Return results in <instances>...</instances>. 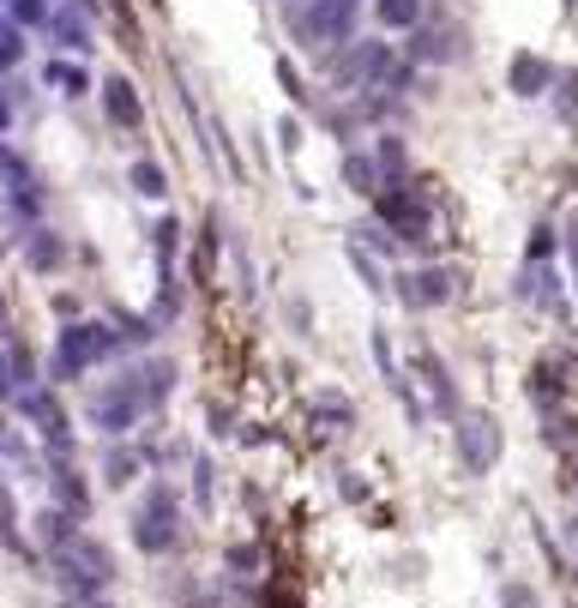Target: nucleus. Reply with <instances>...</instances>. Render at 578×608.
Here are the masks:
<instances>
[{"label": "nucleus", "instance_id": "nucleus-1", "mask_svg": "<svg viewBox=\"0 0 578 608\" xmlns=\"http://www.w3.org/2000/svg\"><path fill=\"white\" fill-rule=\"evenodd\" d=\"M55 578H61V590H67L73 602H97L102 590H109V578H114V554L102 549L97 536H73L67 549L55 554Z\"/></svg>", "mask_w": 578, "mask_h": 608}, {"label": "nucleus", "instance_id": "nucleus-2", "mask_svg": "<svg viewBox=\"0 0 578 608\" xmlns=\"http://www.w3.org/2000/svg\"><path fill=\"white\" fill-rule=\"evenodd\" d=\"M109 356H114V332L97 326V319H73V326L55 338L48 373H55V380H79L85 368H97V361H109Z\"/></svg>", "mask_w": 578, "mask_h": 608}, {"label": "nucleus", "instance_id": "nucleus-3", "mask_svg": "<svg viewBox=\"0 0 578 608\" xmlns=\"http://www.w3.org/2000/svg\"><path fill=\"white\" fill-rule=\"evenodd\" d=\"M290 24H295V43H302V48H331V43H350L356 0H314V7H302Z\"/></svg>", "mask_w": 578, "mask_h": 608}, {"label": "nucleus", "instance_id": "nucleus-4", "mask_svg": "<svg viewBox=\"0 0 578 608\" xmlns=\"http://www.w3.org/2000/svg\"><path fill=\"white\" fill-rule=\"evenodd\" d=\"M452 434H458V464L470 476H488L500 458V422L488 410H458L452 416Z\"/></svg>", "mask_w": 578, "mask_h": 608}, {"label": "nucleus", "instance_id": "nucleus-5", "mask_svg": "<svg viewBox=\"0 0 578 608\" xmlns=\"http://www.w3.org/2000/svg\"><path fill=\"white\" fill-rule=\"evenodd\" d=\"M139 416H145V398H139V380H133V373H121L114 386H102V392L91 398V428H102V434L139 428Z\"/></svg>", "mask_w": 578, "mask_h": 608}, {"label": "nucleus", "instance_id": "nucleus-6", "mask_svg": "<svg viewBox=\"0 0 578 608\" xmlns=\"http://www.w3.org/2000/svg\"><path fill=\"white\" fill-rule=\"evenodd\" d=\"M12 404H19V416H31V422H36V434L48 439V452H55V458H73L67 410L55 404V392H48V386H31V392H19V398H12Z\"/></svg>", "mask_w": 578, "mask_h": 608}, {"label": "nucleus", "instance_id": "nucleus-7", "mask_svg": "<svg viewBox=\"0 0 578 608\" xmlns=\"http://www.w3.org/2000/svg\"><path fill=\"white\" fill-rule=\"evenodd\" d=\"M374 205H380V229H397V236H410V241H428V199H422V193L385 187V193H374Z\"/></svg>", "mask_w": 578, "mask_h": 608}, {"label": "nucleus", "instance_id": "nucleus-8", "mask_svg": "<svg viewBox=\"0 0 578 608\" xmlns=\"http://www.w3.org/2000/svg\"><path fill=\"white\" fill-rule=\"evenodd\" d=\"M133 542L145 554H170L175 549V500H170V488H151L145 512L133 519Z\"/></svg>", "mask_w": 578, "mask_h": 608}, {"label": "nucleus", "instance_id": "nucleus-9", "mask_svg": "<svg viewBox=\"0 0 578 608\" xmlns=\"http://www.w3.org/2000/svg\"><path fill=\"white\" fill-rule=\"evenodd\" d=\"M0 187H7V199H12V211L19 217H36L43 211V193H36V175H31V163L19 158V151L0 139Z\"/></svg>", "mask_w": 578, "mask_h": 608}, {"label": "nucleus", "instance_id": "nucleus-10", "mask_svg": "<svg viewBox=\"0 0 578 608\" xmlns=\"http://www.w3.org/2000/svg\"><path fill=\"white\" fill-rule=\"evenodd\" d=\"M397 61H392V48L385 43H356L350 55L338 61V79L343 85H356V90H374V85H385V73H392Z\"/></svg>", "mask_w": 578, "mask_h": 608}, {"label": "nucleus", "instance_id": "nucleus-11", "mask_svg": "<svg viewBox=\"0 0 578 608\" xmlns=\"http://www.w3.org/2000/svg\"><path fill=\"white\" fill-rule=\"evenodd\" d=\"M397 295H404V307H440V302H452V271H440V265L404 271Z\"/></svg>", "mask_w": 578, "mask_h": 608}, {"label": "nucleus", "instance_id": "nucleus-12", "mask_svg": "<svg viewBox=\"0 0 578 608\" xmlns=\"http://www.w3.org/2000/svg\"><path fill=\"white\" fill-rule=\"evenodd\" d=\"M102 109H109V121L127 127V133H139V127H145V102H139V85L121 79V73H109V79H102Z\"/></svg>", "mask_w": 578, "mask_h": 608}, {"label": "nucleus", "instance_id": "nucleus-13", "mask_svg": "<svg viewBox=\"0 0 578 608\" xmlns=\"http://www.w3.org/2000/svg\"><path fill=\"white\" fill-rule=\"evenodd\" d=\"M48 482H55V507L61 512H73V519H85V512H91V488H85V476L73 470V458H55Z\"/></svg>", "mask_w": 578, "mask_h": 608}, {"label": "nucleus", "instance_id": "nucleus-14", "mask_svg": "<svg viewBox=\"0 0 578 608\" xmlns=\"http://www.w3.org/2000/svg\"><path fill=\"white\" fill-rule=\"evenodd\" d=\"M506 90H519V97H543V90H555V67H548L543 55H512Z\"/></svg>", "mask_w": 578, "mask_h": 608}, {"label": "nucleus", "instance_id": "nucleus-15", "mask_svg": "<svg viewBox=\"0 0 578 608\" xmlns=\"http://www.w3.org/2000/svg\"><path fill=\"white\" fill-rule=\"evenodd\" d=\"M61 260H67V241H61L55 229H31V236H24V265L31 271H55Z\"/></svg>", "mask_w": 578, "mask_h": 608}, {"label": "nucleus", "instance_id": "nucleus-16", "mask_svg": "<svg viewBox=\"0 0 578 608\" xmlns=\"http://www.w3.org/2000/svg\"><path fill=\"white\" fill-rule=\"evenodd\" d=\"M73 524H79V519H73V512H61V507H43V512H36V536H43V549H48V554H61V549H67L73 536H79V530H73Z\"/></svg>", "mask_w": 578, "mask_h": 608}, {"label": "nucleus", "instance_id": "nucleus-17", "mask_svg": "<svg viewBox=\"0 0 578 608\" xmlns=\"http://www.w3.org/2000/svg\"><path fill=\"white\" fill-rule=\"evenodd\" d=\"M133 380H139V398H145V410H157L163 398L175 392V368H170V361H145Z\"/></svg>", "mask_w": 578, "mask_h": 608}, {"label": "nucleus", "instance_id": "nucleus-18", "mask_svg": "<svg viewBox=\"0 0 578 608\" xmlns=\"http://www.w3.org/2000/svg\"><path fill=\"white\" fill-rule=\"evenodd\" d=\"M343 181H350L356 193H368V199H374V193H380V170H374V158H368V151H343Z\"/></svg>", "mask_w": 578, "mask_h": 608}, {"label": "nucleus", "instance_id": "nucleus-19", "mask_svg": "<svg viewBox=\"0 0 578 608\" xmlns=\"http://www.w3.org/2000/svg\"><path fill=\"white\" fill-rule=\"evenodd\" d=\"M410 55H422V61H446V55H452V36H446L440 24H416V31H410Z\"/></svg>", "mask_w": 578, "mask_h": 608}, {"label": "nucleus", "instance_id": "nucleus-20", "mask_svg": "<svg viewBox=\"0 0 578 608\" xmlns=\"http://www.w3.org/2000/svg\"><path fill=\"white\" fill-rule=\"evenodd\" d=\"M374 12L385 31H416L422 24V0H374Z\"/></svg>", "mask_w": 578, "mask_h": 608}, {"label": "nucleus", "instance_id": "nucleus-21", "mask_svg": "<svg viewBox=\"0 0 578 608\" xmlns=\"http://www.w3.org/2000/svg\"><path fill=\"white\" fill-rule=\"evenodd\" d=\"M48 31H55L61 48H73V55H85V48H91V31H85L73 12H48Z\"/></svg>", "mask_w": 578, "mask_h": 608}, {"label": "nucleus", "instance_id": "nucleus-22", "mask_svg": "<svg viewBox=\"0 0 578 608\" xmlns=\"http://www.w3.org/2000/svg\"><path fill=\"white\" fill-rule=\"evenodd\" d=\"M0 542H7L12 554H31V542L19 536V507H12V488L0 482Z\"/></svg>", "mask_w": 578, "mask_h": 608}, {"label": "nucleus", "instance_id": "nucleus-23", "mask_svg": "<svg viewBox=\"0 0 578 608\" xmlns=\"http://www.w3.org/2000/svg\"><path fill=\"white\" fill-rule=\"evenodd\" d=\"M48 85H55L61 97H85V90H91V73L73 67V61H55V67H48Z\"/></svg>", "mask_w": 578, "mask_h": 608}, {"label": "nucleus", "instance_id": "nucleus-24", "mask_svg": "<svg viewBox=\"0 0 578 608\" xmlns=\"http://www.w3.org/2000/svg\"><path fill=\"white\" fill-rule=\"evenodd\" d=\"M127 181H133V187L145 193V199H163V193H170V175H163V170H157V163H151V158H139L133 170H127Z\"/></svg>", "mask_w": 578, "mask_h": 608}, {"label": "nucleus", "instance_id": "nucleus-25", "mask_svg": "<svg viewBox=\"0 0 578 608\" xmlns=\"http://www.w3.org/2000/svg\"><path fill=\"white\" fill-rule=\"evenodd\" d=\"M416 368L428 373V386H434V398H440V410H446V416H458V410H452V386H446L440 356H434V349H422V356H416Z\"/></svg>", "mask_w": 578, "mask_h": 608}, {"label": "nucleus", "instance_id": "nucleus-26", "mask_svg": "<svg viewBox=\"0 0 578 608\" xmlns=\"http://www.w3.org/2000/svg\"><path fill=\"white\" fill-rule=\"evenodd\" d=\"M102 482H109V488L139 482V458H133V452H109V458H102Z\"/></svg>", "mask_w": 578, "mask_h": 608}, {"label": "nucleus", "instance_id": "nucleus-27", "mask_svg": "<svg viewBox=\"0 0 578 608\" xmlns=\"http://www.w3.org/2000/svg\"><path fill=\"white\" fill-rule=\"evenodd\" d=\"M151 236H157V253H163V265L175 260V248H182V224H175V217H163L157 229H151Z\"/></svg>", "mask_w": 578, "mask_h": 608}, {"label": "nucleus", "instance_id": "nucleus-28", "mask_svg": "<svg viewBox=\"0 0 578 608\" xmlns=\"http://www.w3.org/2000/svg\"><path fill=\"white\" fill-rule=\"evenodd\" d=\"M7 7H12V24H48L43 0H7Z\"/></svg>", "mask_w": 578, "mask_h": 608}, {"label": "nucleus", "instance_id": "nucleus-29", "mask_svg": "<svg viewBox=\"0 0 578 608\" xmlns=\"http://www.w3.org/2000/svg\"><path fill=\"white\" fill-rule=\"evenodd\" d=\"M19 55H24V43H19V24H0V73H7Z\"/></svg>", "mask_w": 578, "mask_h": 608}, {"label": "nucleus", "instance_id": "nucleus-30", "mask_svg": "<svg viewBox=\"0 0 578 608\" xmlns=\"http://www.w3.org/2000/svg\"><path fill=\"white\" fill-rule=\"evenodd\" d=\"M560 115L578 121V73H560Z\"/></svg>", "mask_w": 578, "mask_h": 608}, {"label": "nucleus", "instance_id": "nucleus-31", "mask_svg": "<svg viewBox=\"0 0 578 608\" xmlns=\"http://www.w3.org/2000/svg\"><path fill=\"white\" fill-rule=\"evenodd\" d=\"M500 608H543V602H536L531 585H506V590H500Z\"/></svg>", "mask_w": 578, "mask_h": 608}, {"label": "nucleus", "instance_id": "nucleus-32", "mask_svg": "<svg viewBox=\"0 0 578 608\" xmlns=\"http://www.w3.org/2000/svg\"><path fill=\"white\" fill-rule=\"evenodd\" d=\"M350 265L362 271V283H368V290H380V271H374V260H362V248H350Z\"/></svg>", "mask_w": 578, "mask_h": 608}, {"label": "nucleus", "instance_id": "nucleus-33", "mask_svg": "<svg viewBox=\"0 0 578 608\" xmlns=\"http://www.w3.org/2000/svg\"><path fill=\"white\" fill-rule=\"evenodd\" d=\"M319 416H331V422H350V404H343V398H319Z\"/></svg>", "mask_w": 578, "mask_h": 608}, {"label": "nucleus", "instance_id": "nucleus-34", "mask_svg": "<svg viewBox=\"0 0 578 608\" xmlns=\"http://www.w3.org/2000/svg\"><path fill=\"white\" fill-rule=\"evenodd\" d=\"M277 79L290 85V97H295V102H307V90H302V79H295V67H290V61H277Z\"/></svg>", "mask_w": 578, "mask_h": 608}, {"label": "nucleus", "instance_id": "nucleus-35", "mask_svg": "<svg viewBox=\"0 0 578 608\" xmlns=\"http://www.w3.org/2000/svg\"><path fill=\"white\" fill-rule=\"evenodd\" d=\"M12 127V102H7V90H0V133Z\"/></svg>", "mask_w": 578, "mask_h": 608}, {"label": "nucleus", "instance_id": "nucleus-36", "mask_svg": "<svg viewBox=\"0 0 578 608\" xmlns=\"http://www.w3.org/2000/svg\"><path fill=\"white\" fill-rule=\"evenodd\" d=\"M73 608H109V602H102V597H97V602H73Z\"/></svg>", "mask_w": 578, "mask_h": 608}, {"label": "nucleus", "instance_id": "nucleus-37", "mask_svg": "<svg viewBox=\"0 0 578 608\" xmlns=\"http://www.w3.org/2000/svg\"><path fill=\"white\" fill-rule=\"evenodd\" d=\"M0 338H7V307H0Z\"/></svg>", "mask_w": 578, "mask_h": 608}, {"label": "nucleus", "instance_id": "nucleus-38", "mask_svg": "<svg viewBox=\"0 0 578 608\" xmlns=\"http://www.w3.org/2000/svg\"><path fill=\"white\" fill-rule=\"evenodd\" d=\"M0 446H7V422H0Z\"/></svg>", "mask_w": 578, "mask_h": 608}]
</instances>
